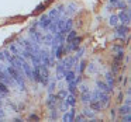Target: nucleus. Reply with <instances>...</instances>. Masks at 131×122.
Wrapping results in <instances>:
<instances>
[{
  "mask_svg": "<svg viewBox=\"0 0 131 122\" xmlns=\"http://www.w3.org/2000/svg\"><path fill=\"white\" fill-rule=\"evenodd\" d=\"M7 73H9V74H10V77H12V79L18 84L20 90H23V91L26 90V83H24V77H23V73H21L20 70H17V69H16L14 66L10 65L9 67H7Z\"/></svg>",
  "mask_w": 131,
  "mask_h": 122,
  "instance_id": "1",
  "label": "nucleus"
},
{
  "mask_svg": "<svg viewBox=\"0 0 131 122\" xmlns=\"http://www.w3.org/2000/svg\"><path fill=\"white\" fill-rule=\"evenodd\" d=\"M38 56H40V65L51 66V56H49V53L47 51L40 49V51H38Z\"/></svg>",
  "mask_w": 131,
  "mask_h": 122,
  "instance_id": "2",
  "label": "nucleus"
},
{
  "mask_svg": "<svg viewBox=\"0 0 131 122\" xmlns=\"http://www.w3.org/2000/svg\"><path fill=\"white\" fill-rule=\"evenodd\" d=\"M48 79H49L48 66L40 65V83H42L44 86H47V84H48Z\"/></svg>",
  "mask_w": 131,
  "mask_h": 122,
  "instance_id": "3",
  "label": "nucleus"
},
{
  "mask_svg": "<svg viewBox=\"0 0 131 122\" xmlns=\"http://www.w3.org/2000/svg\"><path fill=\"white\" fill-rule=\"evenodd\" d=\"M117 17H118V20L121 21L123 24H125V25H128V24H130V20H131V18H130V11H128L127 9L123 10V11L120 13Z\"/></svg>",
  "mask_w": 131,
  "mask_h": 122,
  "instance_id": "4",
  "label": "nucleus"
},
{
  "mask_svg": "<svg viewBox=\"0 0 131 122\" xmlns=\"http://www.w3.org/2000/svg\"><path fill=\"white\" fill-rule=\"evenodd\" d=\"M49 24H51V18L48 17V14L41 16L40 21H38V25H40L42 30H47V28H48V25H49Z\"/></svg>",
  "mask_w": 131,
  "mask_h": 122,
  "instance_id": "5",
  "label": "nucleus"
},
{
  "mask_svg": "<svg viewBox=\"0 0 131 122\" xmlns=\"http://www.w3.org/2000/svg\"><path fill=\"white\" fill-rule=\"evenodd\" d=\"M62 13H63V7L59 6L58 9H54V10H52V11L48 14V17L51 18V21H52V20H58V18L61 17V14H62Z\"/></svg>",
  "mask_w": 131,
  "mask_h": 122,
  "instance_id": "6",
  "label": "nucleus"
},
{
  "mask_svg": "<svg viewBox=\"0 0 131 122\" xmlns=\"http://www.w3.org/2000/svg\"><path fill=\"white\" fill-rule=\"evenodd\" d=\"M65 65H63V60H61L57 66V80H61L63 76H65Z\"/></svg>",
  "mask_w": 131,
  "mask_h": 122,
  "instance_id": "7",
  "label": "nucleus"
},
{
  "mask_svg": "<svg viewBox=\"0 0 131 122\" xmlns=\"http://www.w3.org/2000/svg\"><path fill=\"white\" fill-rule=\"evenodd\" d=\"M80 91H82V101L83 102H89V100H90V97H92L90 90H89L86 86H82V87H80Z\"/></svg>",
  "mask_w": 131,
  "mask_h": 122,
  "instance_id": "8",
  "label": "nucleus"
},
{
  "mask_svg": "<svg viewBox=\"0 0 131 122\" xmlns=\"http://www.w3.org/2000/svg\"><path fill=\"white\" fill-rule=\"evenodd\" d=\"M127 34H128V27L125 25V24H123V25L117 27V30H116V35H117V37L124 38Z\"/></svg>",
  "mask_w": 131,
  "mask_h": 122,
  "instance_id": "9",
  "label": "nucleus"
},
{
  "mask_svg": "<svg viewBox=\"0 0 131 122\" xmlns=\"http://www.w3.org/2000/svg\"><path fill=\"white\" fill-rule=\"evenodd\" d=\"M63 102H65L68 107H73L75 102H76V98H75V93L66 94V97H65V100H63Z\"/></svg>",
  "mask_w": 131,
  "mask_h": 122,
  "instance_id": "10",
  "label": "nucleus"
},
{
  "mask_svg": "<svg viewBox=\"0 0 131 122\" xmlns=\"http://www.w3.org/2000/svg\"><path fill=\"white\" fill-rule=\"evenodd\" d=\"M57 101H58V96H54V94L51 93V96L48 97V101H47V105L49 107V110L57 108Z\"/></svg>",
  "mask_w": 131,
  "mask_h": 122,
  "instance_id": "11",
  "label": "nucleus"
},
{
  "mask_svg": "<svg viewBox=\"0 0 131 122\" xmlns=\"http://www.w3.org/2000/svg\"><path fill=\"white\" fill-rule=\"evenodd\" d=\"M90 108L92 110H94L96 112H99V111H102L103 108H102V105H100V102H99V100H96V98H92L90 97Z\"/></svg>",
  "mask_w": 131,
  "mask_h": 122,
  "instance_id": "12",
  "label": "nucleus"
},
{
  "mask_svg": "<svg viewBox=\"0 0 131 122\" xmlns=\"http://www.w3.org/2000/svg\"><path fill=\"white\" fill-rule=\"evenodd\" d=\"M73 118H75V110H71L69 112H66L65 111V115H63V121L65 122H72L73 121Z\"/></svg>",
  "mask_w": 131,
  "mask_h": 122,
  "instance_id": "13",
  "label": "nucleus"
},
{
  "mask_svg": "<svg viewBox=\"0 0 131 122\" xmlns=\"http://www.w3.org/2000/svg\"><path fill=\"white\" fill-rule=\"evenodd\" d=\"M96 86H97V88H99V90H102V91H106V93H110V88L107 87V84H106V83H103V82H100V80H97L96 82Z\"/></svg>",
  "mask_w": 131,
  "mask_h": 122,
  "instance_id": "14",
  "label": "nucleus"
},
{
  "mask_svg": "<svg viewBox=\"0 0 131 122\" xmlns=\"http://www.w3.org/2000/svg\"><path fill=\"white\" fill-rule=\"evenodd\" d=\"M106 79H107V87L110 88V90H113V87H114V77H113V74L107 73L106 74Z\"/></svg>",
  "mask_w": 131,
  "mask_h": 122,
  "instance_id": "15",
  "label": "nucleus"
},
{
  "mask_svg": "<svg viewBox=\"0 0 131 122\" xmlns=\"http://www.w3.org/2000/svg\"><path fill=\"white\" fill-rule=\"evenodd\" d=\"M52 38H54V34H51V32H49L48 35H45V37L42 38V42L45 44V45H51V42H52Z\"/></svg>",
  "mask_w": 131,
  "mask_h": 122,
  "instance_id": "16",
  "label": "nucleus"
},
{
  "mask_svg": "<svg viewBox=\"0 0 131 122\" xmlns=\"http://www.w3.org/2000/svg\"><path fill=\"white\" fill-rule=\"evenodd\" d=\"M0 93L3 94V96H4V94L9 93V87H7V86L4 84L3 82H0Z\"/></svg>",
  "mask_w": 131,
  "mask_h": 122,
  "instance_id": "17",
  "label": "nucleus"
},
{
  "mask_svg": "<svg viewBox=\"0 0 131 122\" xmlns=\"http://www.w3.org/2000/svg\"><path fill=\"white\" fill-rule=\"evenodd\" d=\"M118 112H120V114H128V112H131L130 105H127V104H125V105H123V107L118 110Z\"/></svg>",
  "mask_w": 131,
  "mask_h": 122,
  "instance_id": "18",
  "label": "nucleus"
},
{
  "mask_svg": "<svg viewBox=\"0 0 131 122\" xmlns=\"http://www.w3.org/2000/svg\"><path fill=\"white\" fill-rule=\"evenodd\" d=\"M117 23H118V17L113 14V16H111V17H110V25L116 27V25H117Z\"/></svg>",
  "mask_w": 131,
  "mask_h": 122,
  "instance_id": "19",
  "label": "nucleus"
},
{
  "mask_svg": "<svg viewBox=\"0 0 131 122\" xmlns=\"http://www.w3.org/2000/svg\"><path fill=\"white\" fill-rule=\"evenodd\" d=\"M10 51H12L13 53L16 55V56H18V55H20V51L17 49V46H16L14 44H13V45H10Z\"/></svg>",
  "mask_w": 131,
  "mask_h": 122,
  "instance_id": "20",
  "label": "nucleus"
},
{
  "mask_svg": "<svg viewBox=\"0 0 131 122\" xmlns=\"http://www.w3.org/2000/svg\"><path fill=\"white\" fill-rule=\"evenodd\" d=\"M116 6L118 7V9H121V10H125V9H127V7H125V3H124V2H121V0H118V3H117Z\"/></svg>",
  "mask_w": 131,
  "mask_h": 122,
  "instance_id": "21",
  "label": "nucleus"
},
{
  "mask_svg": "<svg viewBox=\"0 0 131 122\" xmlns=\"http://www.w3.org/2000/svg\"><path fill=\"white\" fill-rule=\"evenodd\" d=\"M123 121H125V122H130V121H131V115H130V112L125 114V115L123 114Z\"/></svg>",
  "mask_w": 131,
  "mask_h": 122,
  "instance_id": "22",
  "label": "nucleus"
},
{
  "mask_svg": "<svg viewBox=\"0 0 131 122\" xmlns=\"http://www.w3.org/2000/svg\"><path fill=\"white\" fill-rule=\"evenodd\" d=\"M83 114H85L86 116H89V118H93V116H94V115H93V112H92V111H89L88 108H86V110L83 111Z\"/></svg>",
  "mask_w": 131,
  "mask_h": 122,
  "instance_id": "23",
  "label": "nucleus"
},
{
  "mask_svg": "<svg viewBox=\"0 0 131 122\" xmlns=\"http://www.w3.org/2000/svg\"><path fill=\"white\" fill-rule=\"evenodd\" d=\"M83 52H85V49H83V48L80 49V51H78V53H76V58H78V59H79V58L83 55Z\"/></svg>",
  "mask_w": 131,
  "mask_h": 122,
  "instance_id": "24",
  "label": "nucleus"
},
{
  "mask_svg": "<svg viewBox=\"0 0 131 122\" xmlns=\"http://www.w3.org/2000/svg\"><path fill=\"white\" fill-rule=\"evenodd\" d=\"M73 121H78V122H82V121H83V115H78L76 118H73Z\"/></svg>",
  "mask_w": 131,
  "mask_h": 122,
  "instance_id": "25",
  "label": "nucleus"
},
{
  "mask_svg": "<svg viewBox=\"0 0 131 122\" xmlns=\"http://www.w3.org/2000/svg\"><path fill=\"white\" fill-rule=\"evenodd\" d=\"M110 3L113 4V6H116V4L118 3V0H110Z\"/></svg>",
  "mask_w": 131,
  "mask_h": 122,
  "instance_id": "26",
  "label": "nucleus"
},
{
  "mask_svg": "<svg viewBox=\"0 0 131 122\" xmlns=\"http://www.w3.org/2000/svg\"><path fill=\"white\" fill-rule=\"evenodd\" d=\"M54 91V83H51V86H49V93H52Z\"/></svg>",
  "mask_w": 131,
  "mask_h": 122,
  "instance_id": "27",
  "label": "nucleus"
},
{
  "mask_svg": "<svg viewBox=\"0 0 131 122\" xmlns=\"http://www.w3.org/2000/svg\"><path fill=\"white\" fill-rule=\"evenodd\" d=\"M125 104H127V105H130V104H131V98H130V97L127 98V101H125Z\"/></svg>",
  "mask_w": 131,
  "mask_h": 122,
  "instance_id": "28",
  "label": "nucleus"
},
{
  "mask_svg": "<svg viewBox=\"0 0 131 122\" xmlns=\"http://www.w3.org/2000/svg\"><path fill=\"white\" fill-rule=\"evenodd\" d=\"M0 59H2V60L4 59V53H3V52H0Z\"/></svg>",
  "mask_w": 131,
  "mask_h": 122,
  "instance_id": "29",
  "label": "nucleus"
},
{
  "mask_svg": "<svg viewBox=\"0 0 131 122\" xmlns=\"http://www.w3.org/2000/svg\"><path fill=\"white\" fill-rule=\"evenodd\" d=\"M89 70H92V72H94L96 69H94V66H89Z\"/></svg>",
  "mask_w": 131,
  "mask_h": 122,
  "instance_id": "30",
  "label": "nucleus"
},
{
  "mask_svg": "<svg viewBox=\"0 0 131 122\" xmlns=\"http://www.w3.org/2000/svg\"><path fill=\"white\" fill-rule=\"evenodd\" d=\"M2 97H3V94H2V93H0V100H2Z\"/></svg>",
  "mask_w": 131,
  "mask_h": 122,
  "instance_id": "31",
  "label": "nucleus"
},
{
  "mask_svg": "<svg viewBox=\"0 0 131 122\" xmlns=\"http://www.w3.org/2000/svg\"><path fill=\"white\" fill-rule=\"evenodd\" d=\"M0 108H2V100H0Z\"/></svg>",
  "mask_w": 131,
  "mask_h": 122,
  "instance_id": "32",
  "label": "nucleus"
}]
</instances>
